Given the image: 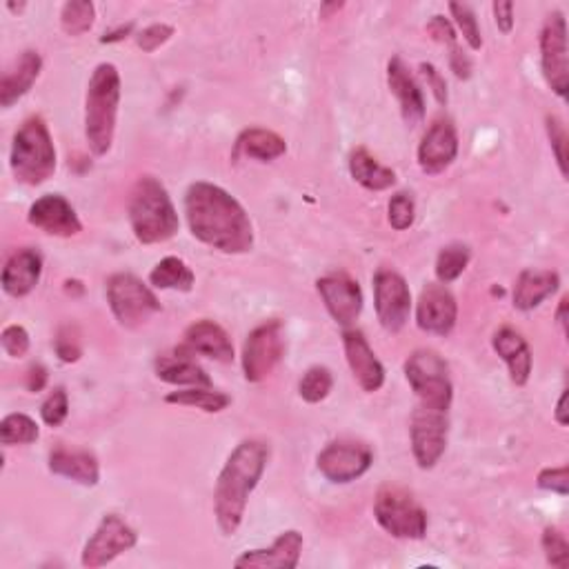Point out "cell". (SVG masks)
Instances as JSON below:
<instances>
[{
    "instance_id": "cell-1",
    "label": "cell",
    "mask_w": 569,
    "mask_h": 569,
    "mask_svg": "<svg viewBox=\"0 0 569 569\" xmlns=\"http://www.w3.org/2000/svg\"><path fill=\"white\" fill-rule=\"evenodd\" d=\"M187 223L200 243L223 254H245L254 245V228L245 207L223 187L194 183L185 194Z\"/></svg>"
},
{
    "instance_id": "cell-2",
    "label": "cell",
    "mask_w": 569,
    "mask_h": 569,
    "mask_svg": "<svg viewBox=\"0 0 569 569\" xmlns=\"http://www.w3.org/2000/svg\"><path fill=\"white\" fill-rule=\"evenodd\" d=\"M269 445L263 441H243L228 458L213 489V514L225 536H234L243 523L247 501L265 474Z\"/></svg>"
},
{
    "instance_id": "cell-3",
    "label": "cell",
    "mask_w": 569,
    "mask_h": 569,
    "mask_svg": "<svg viewBox=\"0 0 569 569\" xmlns=\"http://www.w3.org/2000/svg\"><path fill=\"white\" fill-rule=\"evenodd\" d=\"M129 225L142 245H159L176 236V207L163 183L154 176H142L133 185L129 198Z\"/></svg>"
},
{
    "instance_id": "cell-4",
    "label": "cell",
    "mask_w": 569,
    "mask_h": 569,
    "mask_svg": "<svg viewBox=\"0 0 569 569\" xmlns=\"http://www.w3.org/2000/svg\"><path fill=\"white\" fill-rule=\"evenodd\" d=\"M120 105V74L112 62H101L88 85L85 138L94 156H105L114 146Z\"/></svg>"
},
{
    "instance_id": "cell-5",
    "label": "cell",
    "mask_w": 569,
    "mask_h": 569,
    "mask_svg": "<svg viewBox=\"0 0 569 569\" xmlns=\"http://www.w3.org/2000/svg\"><path fill=\"white\" fill-rule=\"evenodd\" d=\"M10 165L14 178L25 185H43L56 172V150L40 116L27 118L14 136Z\"/></svg>"
},
{
    "instance_id": "cell-6",
    "label": "cell",
    "mask_w": 569,
    "mask_h": 569,
    "mask_svg": "<svg viewBox=\"0 0 569 569\" xmlns=\"http://www.w3.org/2000/svg\"><path fill=\"white\" fill-rule=\"evenodd\" d=\"M405 376L418 405L450 411L454 387L450 368L434 349H416L405 361Z\"/></svg>"
},
{
    "instance_id": "cell-7",
    "label": "cell",
    "mask_w": 569,
    "mask_h": 569,
    "mask_svg": "<svg viewBox=\"0 0 569 569\" xmlns=\"http://www.w3.org/2000/svg\"><path fill=\"white\" fill-rule=\"evenodd\" d=\"M376 523L394 538L420 541L427 534V514L403 487H383L374 501Z\"/></svg>"
},
{
    "instance_id": "cell-8",
    "label": "cell",
    "mask_w": 569,
    "mask_h": 569,
    "mask_svg": "<svg viewBox=\"0 0 569 569\" xmlns=\"http://www.w3.org/2000/svg\"><path fill=\"white\" fill-rule=\"evenodd\" d=\"M107 303L114 318L127 329L146 325L154 314L161 312V303L148 284L125 271L109 276Z\"/></svg>"
},
{
    "instance_id": "cell-9",
    "label": "cell",
    "mask_w": 569,
    "mask_h": 569,
    "mask_svg": "<svg viewBox=\"0 0 569 569\" xmlns=\"http://www.w3.org/2000/svg\"><path fill=\"white\" fill-rule=\"evenodd\" d=\"M450 434V418L445 409L416 405L409 422L411 454L420 469H432L443 458Z\"/></svg>"
},
{
    "instance_id": "cell-10",
    "label": "cell",
    "mask_w": 569,
    "mask_h": 569,
    "mask_svg": "<svg viewBox=\"0 0 569 569\" xmlns=\"http://www.w3.org/2000/svg\"><path fill=\"white\" fill-rule=\"evenodd\" d=\"M284 353V327L280 321H267L249 332L243 345V374L249 383L265 381Z\"/></svg>"
},
{
    "instance_id": "cell-11",
    "label": "cell",
    "mask_w": 569,
    "mask_h": 569,
    "mask_svg": "<svg viewBox=\"0 0 569 569\" xmlns=\"http://www.w3.org/2000/svg\"><path fill=\"white\" fill-rule=\"evenodd\" d=\"M541 67L551 92L565 98L569 90V56H567V21L562 12H551L543 23Z\"/></svg>"
},
{
    "instance_id": "cell-12",
    "label": "cell",
    "mask_w": 569,
    "mask_h": 569,
    "mask_svg": "<svg viewBox=\"0 0 569 569\" xmlns=\"http://www.w3.org/2000/svg\"><path fill=\"white\" fill-rule=\"evenodd\" d=\"M376 316L390 334L400 332L411 314V292L407 280L394 269H379L374 276Z\"/></svg>"
},
{
    "instance_id": "cell-13",
    "label": "cell",
    "mask_w": 569,
    "mask_h": 569,
    "mask_svg": "<svg viewBox=\"0 0 569 569\" xmlns=\"http://www.w3.org/2000/svg\"><path fill=\"white\" fill-rule=\"evenodd\" d=\"M374 463V454L368 445L356 441H334L318 454V469L329 483L359 480Z\"/></svg>"
},
{
    "instance_id": "cell-14",
    "label": "cell",
    "mask_w": 569,
    "mask_h": 569,
    "mask_svg": "<svg viewBox=\"0 0 569 569\" xmlns=\"http://www.w3.org/2000/svg\"><path fill=\"white\" fill-rule=\"evenodd\" d=\"M136 541V532L118 514H107L96 527L94 536L88 541L81 562L90 569L105 567L120 554L133 549Z\"/></svg>"
},
{
    "instance_id": "cell-15",
    "label": "cell",
    "mask_w": 569,
    "mask_h": 569,
    "mask_svg": "<svg viewBox=\"0 0 569 569\" xmlns=\"http://www.w3.org/2000/svg\"><path fill=\"white\" fill-rule=\"evenodd\" d=\"M318 294L329 312V316L342 325L349 327L356 323V318L363 312V292L359 282L349 278L347 274H329L318 278L316 282Z\"/></svg>"
},
{
    "instance_id": "cell-16",
    "label": "cell",
    "mask_w": 569,
    "mask_h": 569,
    "mask_svg": "<svg viewBox=\"0 0 569 569\" xmlns=\"http://www.w3.org/2000/svg\"><path fill=\"white\" fill-rule=\"evenodd\" d=\"M458 156V133L452 120L439 118L425 131L418 146V165L427 176L443 174Z\"/></svg>"
},
{
    "instance_id": "cell-17",
    "label": "cell",
    "mask_w": 569,
    "mask_h": 569,
    "mask_svg": "<svg viewBox=\"0 0 569 569\" xmlns=\"http://www.w3.org/2000/svg\"><path fill=\"white\" fill-rule=\"evenodd\" d=\"M458 318V305L454 294L445 288V284L430 282L425 284L418 307H416V323L422 332L434 336H448Z\"/></svg>"
},
{
    "instance_id": "cell-18",
    "label": "cell",
    "mask_w": 569,
    "mask_h": 569,
    "mask_svg": "<svg viewBox=\"0 0 569 569\" xmlns=\"http://www.w3.org/2000/svg\"><path fill=\"white\" fill-rule=\"evenodd\" d=\"M30 225L36 230L49 234V236H60V239H71L83 232V223L79 219L77 209L71 207V202L58 194H47L38 198L27 213Z\"/></svg>"
},
{
    "instance_id": "cell-19",
    "label": "cell",
    "mask_w": 569,
    "mask_h": 569,
    "mask_svg": "<svg viewBox=\"0 0 569 569\" xmlns=\"http://www.w3.org/2000/svg\"><path fill=\"white\" fill-rule=\"evenodd\" d=\"M342 347H345V359L347 365L359 383L363 392L374 394L385 383V370L381 361L376 359L374 349L365 340V336L359 329H345L342 332Z\"/></svg>"
},
{
    "instance_id": "cell-20",
    "label": "cell",
    "mask_w": 569,
    "mask_h": 569,
    "mask_svg": "<svg viewBox=\"0 0 569 569\" xmlns=\"http://www.w3.org/2000/svg\"><path fill=\"white\" fill-rule=\"evenodd\" d=\"M303 551V536L297 530L282 532L269 549H247L241 554L234 565L236 567H260V569H294L301 562Z\"/></svg>"
},
{
    "instance_id": "cell-21",
    "label": "cell",
    "mask_w": 569,
    "mask_h": 569,
    "mask_svg": "<svg viewBox=\"0 0 569 569\" xmlns=\"http://www.w3.org/2000/svg\"><path fill=\"white\" fill-rule=\"evenodd\" d=\"M183 347L189 349L191 353L207 356L219 363H232L234 361V345L228 336V332L213 321H196L185 329L183 336Z\"/></svg>"
},
{
    "instance_id": "cell-22",
    "label": "cell",
    "mask_w": 569,
    "mask_h": 569,
    "mask_svg": "<svg viewBox=\"0 0 569 569\" xmlns=\"http://www.w3.org/2000/svg\"><path fill=\"white\" fill-rule=\"evenodd\" d=\"M387 83L398 101L405 123L409 127H416L425 118V98L416 79L409 74L407 65L398 56L392 58L387 65Z\"/></svg>"
},
{
    "instance_id": "cell-23",
    "label": "cell",
    "mask_w": 569,
    "mask_h": 569,
    "mask_svg": "<svg viewBox=\"0 0 569 569\" xmlns=\"http://www.w3.org/2000/svg\"><path fill=\"white\" fill-rule=\"evenodd\" d=\"M40 69H43L40 54L34 49L23 51L21 58L3 74V81H0V105L10 109L14 103H19L38 81Z\"/></svg>"
},
{
    "instance_id": "cell-24",
    "label": "cell",
    "mask_w": 569,
    "mask_h": 569,
    "mask_svg": "<svg viewBox=\"0 0 569 569\" xmlns=\"http://www.w3.org/2000/svg\"><path fill=\"white\" fill-rule=\"evenodd\" d=\"M43 274V258L36 249H19L5 263L3 269V290L14 299H23L36 290Z\"/></svg>"
},
{
    "instance_id": "cell-25",
    "label": "cell",
    "mask_w": 569,
    "mask_h": 569,
    "mask_svg": "<svg viewBox=\"0 0 569 569\" xmlns=\"http://www.w3.org/2000/svg\"><path fill=\"white\" fill-rule=\"evenodd\" d=\"M491 345H493V351L506 361L512 383L519 387L527 385V381L532 376V351H530L527 340L516 329L503 327L493 334Z\"/></svg>"
},
{
    "instance_id": "cell-26",
    "label": "cell",
    "mask_w": 569,
    "mask_h": 569,
    "mask_svg": "<svg viewBox=\"0 0 569 569\" xmlns=\"http://www.w3.org/2000/svg\"><path fill=\"white\" fill-rule=\"evenodd\" d=\"M49 472L74 483L94 487L101 480V467L94 454L85 450L56 448L49 452Z\"/></svg>"
},
{
    "instance_id": "cell-27",
    "label": "cell",
    "mask_w": 569,
    "mask_h": 569,
    "mask_svg": "<svg viewBox=\"0 0 569 569\" xmlns=\"http://www.w3.org/2000/svg\"><path fill=\"white\" fill-rule=\"evenodd\" d=\"M191 351L178 347L174 353H165L156 361V376L170 385L183 387H211V379L191 359Z\"/></svg>"
},
{
    "instance_id": "cell-28",
    "label": "cell",
    "mask_w": 569,
    "mask_h": 569,
    "mask_svg": "<svg viewBox=\"0 0 569 569\" xmlns=\"http://www.w3.org/2000/svg\"><path fill=\"white\" fill-rule=\"evenodd\" d=\"M560 278L556 271L547 269H525L516 278L514 288V307L521 312L536 310L543 301L556 294Z\"/></svg>"
},
{
    "instance_id": "cell-29",
    "label": "cell",
    "mask_w": 569,
    "mask_h": 569,
    "mask_svg": "<svg viewBox=\"0 0 569 569\" xmlns=\"http://www.w3.org/2000/svg\"><path fill=\"white\" fill-rule=\"evenodd\" d=\"M349 174L356 183L370 191H385L396 183L394 170L381 165L365 148H356L349 154Z\"/></svg>"
},
{
    "instance_id": "cell-30",
    "label": "cell",
    "mask_w": 569,
    "mask_h": 569,
    "mask_svg": "<svg viewBox=\"0 0 569 569\" xmlns=\"http://www.w3.org/2000/svg\"><path fill=\"white\" fill-rule=\"evenodd\" d=\"M236 152L245 154L249 159L269 163L288 152V146H284V140L276 131H269L263 127H252L239 136Z\"/></svg>"
},
{
    "instance_id": "cell-31",
    "label": "cell",
    "mask_w": 569,
    "mask_h": 569,
    "mask_svg": "<svg viewBox=\"0 0 569 569\" xmlns=\"http://www.w3.org/2000/svg\"><path fill=\"white\" fill-rule=\"evenodd\" d=\"M150 282L156 290H176L191 292L194 288V271L185 265V260L176 256L163 258L150 274Z\"/></svg>"
},
{
    "instance_id": "cell-32",
    "label": "cell",
    "mask_w": 569,
    "mask_h": 569,
    "mask_svg": "<svg viewBox=\"0 0 569 569\" xmlns=\"http://www.w3.org/2000/svg\"><path fill=\"white\" fill-rule=\"evenodd\" d=\"M165 403L170 405H185V407H198L207 414H219L230 407L232 398L223 392H217L211 387H187L181 392H172L165 396Z\"/></svg>"
},
{
    "instance_id": "cell-33",
    "label": "cell",
    "mask_w": 569,
    "mask_h": 569,
    "mask_svg": "<svg viewBox=\"0 0 569 569\" xmlns=\"http://www.w3.org/2000/svg\"><path fill=\"white\" fill-rule=\"evenodd\" d=\"M38 439V425L27 414H10L0 422V443L12 445H32Z\"/></svg>"
},
{
    "instance_id": "cell-34",
    "label": "cell",
    "mask_w": 569,
    "mask_h": 569,
    "mask_svg": "<svg viewBox=\"0 0 569 569\" xmlns=\"http://www.w3.org/2000/svg\"><path fill=\"white\" fill-rule=\"evenodd\" d=\"M96 8L88 0H71L62 5L60 12V27L67 36H83L94 27Z\"/></svg>"
},
{
    "instance_id": "cell-35",
    "label": "cell",
    "mask_w": 569,
    "mask_h": 569,
    "mask_svg": "<svg viewBox=\"0 0 569 569\" xmlns=\"http://www.w3.org/2000/svg\"><path fill=\"white\" fill-rule=\"evenodd\" d=\"M469 258H472V252L467 245H461V243H454V245H448L441 249L439 258H437V278L448 284L452 280H456L469 265Z\"/></svg>"
},
{
    "instance_id": "cell-36",
    "label": "cell",
    "mask_w": 569,
    "mask_h": 569,
    "mask_svg": "<svg viewBox=\"0 0 569 569\" xmlns=\"http://www.w3.org/2000/svg\"><path fill=\"white\" fill-rule=\"evenodd\" d=\"M332 385H334V379H332V372L327 368H310L305 372V376L301 379V385H299V392H301V398L305 403H321L329 396L332 392Z\"/></svg>"
},
{
    "instance_id": "cell-37",
    "label": "cell",
    "mask_w": 569,
    "mask_h": 569,
    "mask_svg": "<svg viewBox=\"0 0 569 569\" xmlns=\"http://www.w3.org/2000/svg\"><path fill=\"white\" fill-rule=\"evenodd\" d=\"M416 219V205L411 194L407 191H398L396 196H392L390 205H387V221L396 232H405L414 225Z\"/></svg>"
},
{
    "instance_id": "cell-38",
    "label": "cell",
    "mask_w": 569,
    "mask_h": 569,
    "mask_svg": "<svg viewBox=\"0 0 569 569\" xmlns=\"http://www.w3.org/2000/svg\"><path fill=\"white\" fill-rule=\"evenodd\" d=\"M543 551L551 567L565 569L569 565V543L558 527H545L543 532Z\"/></svg>"
},
{
    "instance_id": "cell-39",
    "label": "cell",
    "mask_w": 569,
    "mask_h": 569,
    "mask_svg": "<svg viewBox=\"0 0 569 569\" xmlns=\"http://www.w3.org/2000/svg\"><path fill=\"white\" fill-rule=\"evenodd\" d=\"M450 12H452L454 23L458 25L463 38L467 40V45L472 49H480L483 36H480V27H478V21H476V14L472 12V8L463 5V3H450Z\"/></svg>"
},
{
    "instance_id": "cell-40",
    "label": "cell",
    "mask_w": 569,
    "mask_h": 569,
    "mask_svg": "<svg viewBox=\"0 0 569 569\" xmlns=\"http://www.w3.org/2000/svg\"><path fill=\"white\" fill-rule=\"evenodd\" d=\"M545 127H547V136H549V142H551V150H554L560 176L567 178V140H569L567 127L558 116H547Z\"/></svg>"
},
{
    "instance_id": "cell-41",
    "label": "cell",
    "mask_w": 569,
    "mask_h": 569,
    "mask_svg": "<svg viewBox=\"0 0 569 569\" xmlns=\"http://www.w3.org/2000/svg\"><path fill=\"white\" fill-rule=\"evenodd\" d=\"M69 414V398H67V392L62 387H56L47 400L43 403L40 407V416H43V422L49 425V427H60L65 422Z\"/></svg>"
},
{
    "instance_id": "cell-42",
    "label": "cell",
    "mask_w": 569,
    "mask_h": 569,
    "mask_svg": "<svg viewBox=\"0 0 569 569\" xmlns=\"http://www.w3.org/2000/svg\"><path fill=\"white\" fill-rule=\"evenodd\" d=\"M0 345H3L5 353L12 356V359H23V356L30 351V334L23 325H10L3 329Z\"/></svg>"
},
{
    "instance_id": "cell-43",
    "label": "cell",
    "mask_w": 569,
    "mask_h": 569,
    "mask_svg": "<svg viewBox=\"0 0 569 569\" xmlns=\"http://www.w3.org/2000/svg\"><path fill=\"white\" fill-rule=\"evenodd\" d=\"M174 36V27L172 25H163V23H156V25H150L142 30L138 36H136V43L142 51H156L159 47H163L170 38Z\"/></svg>"
},
{
    "instance_id": "cell-44",
    "label": "cell",
    "mask_w": 569,
    "mask_h": 569,
    "mask_svg": "<svg viewBox=\"0 0 569 569\" xmlns=\"http://www.w3.org/2000/svg\"><path fill=\"white\" fill-rule=\"evenodd\" d=\"M536 485L545 491H554L560 496L569 493V467L560 465V467H547L538 474Z\"/></svg>"
},
{
    "instance_id": "cell-45",
    "label": "cell",
    "mask_w": 569,
    "mask_h": 569,
    "mask_svg": "<svg viewBox=\"0 0 569 569\" xmlns=\"http://www.w3.org/2000/svg\"><path fill=\"white\" fill-rule=\"evenodd\" d=\"M54 347L62 363H77L81 359V340H79L77 332H71V327H62L58 332Z\"/></svg>"
},
{
    "instance_id": "cell-46",
    "label": "cell",
    "mask_w": 569,
    "mask_h": 569,
    "mask_svg": "<svg viewBox=\"0 0 569 569\" xmlns=\"http://www.w3.org/2000/svg\"><path fill=\"white\" fill-rule=\"evenodd\" d=\"M420 71H422V77L427 79V85H430L434 98H437L441 105H448V83H445L441 71H439L434 65H430V62H422V65H420Z\"/></svg>"
},
{
    "instance_id": "cell-47",
    "label": "cell",
    "mask_w": 569,
    "mask_h": 569,
    "mask_svg": "<svg viewBox=\"0 0 569 569\" xmlns=\"http://www.w3.org/2000/svg\"><path fill=\"white\" fill-rule=\"evenodd\" d=\"M427 34H430L434 40L448 45L450 49L458 47V45H456V32H454L452 23H450L445 16H434V19L430 21V25H427Z\"/></svg>"
},
{
    "instance_id": "cell-48",
    "label": "cell",
    "mask_w": 569,
    "mask_h": 569,
    "mask_svg": "<svg viewBox=\"0 0 569 569\" xmlns=\"http://www.w3.org/2000/svg\"><path fill=\"white\" fill-rule=\"evenodd\" d=\"M493 21L498 25V30H501L503 34H510L514 30V3H508V0H503V3H493Z\"/></svg>"
},
{
    "instance_id": "cell-49",
    "label": "cell",
    "mask_w": 569,
    "mask_h": 569,
    "mask_svg": "<svg viewBox=\"0 0 569 569\" xmlns=\"http://www.w3.org/2000/svg\"><path fill=\"white\" fill-rule=\"evenodd\" d=\"M450 65H452V71H454V74H456L458 79L467 81V79L472 77V62H469L467 54H463L458 47L452 49V54H450Z\"/></svg>"
},
{
    "instance_id": "cell-50",
    "label": "cell",
    "mask_w": 569,
    "mask_h": 569,
    "mask_svg": "<svg viewBox=\"0 0 569 569\" xmlns=\"http://www.w3.org/2000/svg\"><path fill=\"white\" fill-rule=\"evenodd\" d=\"M47 370L43 365H32L30 372H27V390L30 392H43L45 385H47Z\"/></svg>"
},
{
    "instance_id": "cell-51",
    "label": "cell",
    "mask_w": 569,
    "mask_h": 569,
    "mask_svg": "<svg viewBox=\"0 0 569 569\" xmlns=\"http://www.w3.org/2000/svg\"><path fill=\"white\" fill-rule=\"evenodd\" d=\"M567 305H569L567 297H562L558 303V310H556V323L565 336H567Z\"/></svg>"
},
{
    "instance_id": "cell-52",
    "label": "cell",
    "mask_w": 569,
    "mask_h": 569,
    "mask_svg": "<svg viewBox=\"0 0 569 569\" xmlns=\"http://www.w3.org/2000/svg\"><path fill=\"white\" fill-rule=\"evenodd\" d=\"M556 422L558 425H567L569 422V418H567V390L560 394V398H558V405H556Z\"/></svg>"
},
{
    "instance_id": "cell-53",
    "label": "cell",
    "mask_w": 569,
    "mask_h": 569,
    "mask_svg": "<svg viewBox=\"0 0 569 569\" xmlns=\"http://www.w3.org/2000/svg\"><path fill=\"white\" fill-rule=\"evenodd\" d=\"M129 32H131V25L120 27V30H116V32H112V34H105V36L101 38V43H116V40H123Z\"/></svg>"
}]
</instances>
